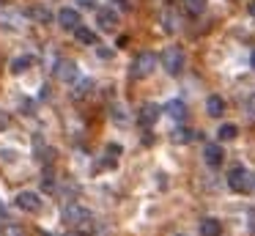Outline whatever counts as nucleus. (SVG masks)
Wrapping results in <instances>:
<instances>
[{"label":"nucleus","instance_id":"6e6552de","mask_svg":"<svg viewBox=\"0 0 255 236\" xmlns=\"http://www.w3.org/2000/svg\"><path fill=\"white\" fill-rule=\"evenodd\" d=\"M222 148H220V143H206L203 146V159H206V165H211V168H220L222 165Z\"/></svg>","mask_w":255,"mask_h":236},{"label":"nucleus","instance_id":"4468645a","mask_svg":"<svg viewBox=\"0 0 255 236\" xmlns=\"http://www.w3.org/2000/svg\"><path fill=\"white\" fill-rule=\"evenodd\" d=\"M206 113H209L211 118H220V115L225 113V102H222L220 96H209L206 99Z\"/></svg>","mask_w":255,"mask_h":236},{"label":"nucleus","instance_id":"412c9836","mask_svg":"<svg viewBox=\"0 0 255 236\" xmlns=\"http://www.w3.org/2000/svg\"><path fill=\"white\" fill-rule=\"evenodd\" d=\"M91 85H94L91 80H80V82H77V91H74V99H83L85 93L91 91Z\"/></svg>","mask_w":255,"mask_h":236},{"label":"nucleus","instance_id":"dca6fc26","mask_svg":"<svg viewBox=\"0 0 255 236\" xmlns=\"http://www.w3.org/2000/svg\"><path fill=\"white\" fill-rule=\"evenodd\" d=\"M195 135H198V132L187 129V126H178V129H173L170 140L173 143H189V140H195Z\"/></svg>","mask_w":255,"mask_h":236},{"label":"nucleus","instance_id":"6ab92c4d","mask_svg":"<svg viewBox=\"0 0 255 236\" xmlns=\"http://www.w3.org/2000/svg\"><path fill=\"white\" fill-rule=\"evenodd\" d=\"M74 33H77V41H80V44H96V33L91 30V27H83V25H80Z\"/></svg>","mask_w":255,"mask_h":236},{"label":"nucleus","instance_id":"a211bd4d","mask_svg":"<svg viewBox=\"0 0 255 236\" xmlns=\"http://www.w3.org/2000/svg\"><path fill=\"white\" fill-rule=\"evenodd\" d=\"M236 135H239V126L236 124H222L220 132H217L220 140H236Z\"/></svg>","mask_w":255,"mask_h":236},{"label":"nucleus","instance_id":"1a4fd4ad","mask_svg":"<svg viewBox=\"0 0 255 236\" xmlns=\"http://www.w3.org/2000/svg\"><path fill=\"white\" fill-rule=\"evenodd\" d=\"M58 22H61L63 30H77L80 27V14L74 8H61L58 11Z\"/></svg>","mask_w":255,"mask_h":236},{"label":"nucleus","instance_id":"aec40b11","mask_svg":"<svg viewBox=\"0 0 255 236\" xmlns=\"http://www.w3.org/2000/svg\"><path fill=\"white\" fill-rule=\"evenodd\" d=\"M187 11H189L192 16L203 14V11H206V0H187Z\"/></svg>","mask_w":255,"mask_h":236},{"label":"nucleus","instance_id":"b1692460","mask_svg":"<svg viewBox=\"0 0 255 236\" xmlns=\"http://www.w3.org/2000/svg\"><path fill=\"white\" fill-rule=\"evenodd\" d=\"M116 5H118L121 11H129V8H132V3H129V0H116Z\"/></svg>","mask_w":255,"mask_h":236},{"label":"nucleus","instance_id":"7c9ffc66","mask_svg":"<svg viewBox=\"0 0 255 236\" xmlns=\"http://www.w3.org/2000/svg\"><path fill=\"white\" fill-rule=\"evenodd\" d=\"M250 63H253V69H255V52H253V58H250Z\"/></svg>","mask_w":255,"mask_h":236},{"label":"nucleus","instance_id":"2eb2a0df","mask_svg":"<svg viewBox=\"0 0 255 236\" xmlns=\"http://www.w3.org/2000/svg\"><path fill=\"white\" fill-rule=\"evenodd\" d=\"M28 16H30V19H36V22H41V25H47V22L52 19L50 8H44V5H30V8H28Z\"/></svg>","mask_w":255,"mask_h":236},{"label":"nucleus","instance_id":"f3484780","mask_svg":"<svg viewBox=\"0 0 255 236\" xmlns=\"http://www.w3.org/2000/svg\"><path fill=\"white\" fill-rule=\"evenodd\" d=\"M30 66H33V58H30V55L14 58V60H11V74H22V71H28Z\"/></svg>","mask_w":255,"mask_h":236},{"label":"nucleus","instance_id":"c756f323","mask_svg":"<svg viewBox=\"0 0 255 236\" xmlns=\"http://www.w3.org/2000/svg\"><path fill=\"white\" fill-rule=\"evenodd\" d=\"M0 217H6V203L0 201Z\"/></svg>","mask_w":255,"mask_h":236},{"label":"nucleus","instance_id":"f03ea898","mask_svg":"<svg viewBox=\"0 0 255 236\" xmlns=\"http://www.w3.org/2000/svg\"><path fill=\"white\" fill-rule=\"evenodd\" d=\"M61 220L66 225H72V228H77V225H85L91 220V212L85 206H80V203L69 201L66 206H63V212H61Z\"/></svg>","mask_w":255,"mask_h":236},{"label":"nucleus","instance_id":"4be33fe9","mask_svg":"<svg viewBox=\"0 0 255 236\" xmlns=\"http://www.w3.org/2000/svg\"><path fill=\"white\" fill-rule=\"evenodd\" d=\"M41 187H44L47 192H55V176H52V173H44V176H41Z\"/></svg>","mask_w":255,"mask_h":236},{"label":"nucleus","instance_id":"a878e982","mask_svg":"<svg viewBox=\"0 0 255 236\" xmlns=\"http://www.w3.org/2000/svg\"><path fill=\"white\" fill-rule=\"evenodd\" d=\"M6 126H8V115L0 113V129H6Z\"/></svg>","mask_w":255,"mask_h":236},{"label":"nucleus","instance_id":"bb28decb","mask_svg":"<svg viewBox=\"0 0 255 236\" xmlns=\"http://www.w3.org/2000/svg\"><path fill=\"white\" fill-rule=\"evenodd\" d=\"M99 58H113V49H105V47H102V49H99Z\"/></svg>","mask_w":255,"mask_h":236},{"label":"nucleus","instance_id":"393cba45","mask_svg":"<svg viewBox=\"0 0 255 236\" xmlns=\"http://www.w3.org/2000/svg\"><path fill=\"white\" fill-rule=\"evenodd\" d=\"M83 8H96V0H77Z\"/></svg>","mask_w":255,"mask_h":236},{"label":"nucleus","instance_id":"20e7f679","mask_svg":"<svg viewBox=\"0 0 255 236\" xmlns=\"http://www.w3.org/2000/svg\"><path fill=\"white\" fill-rule=\"evenodd\" d=\"M228 187H231L233 192H250L253 190V176L247 173V168L236 165V168L228 173Z\"/></svg>","mask_w":255,"mask_h":236},{"label":"nucleus","instance_id":"423d86ee","mask_svg":"<svg viewBox=\"0 0 255 236\" xmlns=\"http://www.w3.org/2000/svg\"><path fill=\"white\" fill-rule=\"evenodd\" d=\"M55 77L61 82L77 80V63H74V60H58V63H55Z\"/></svg>","mask_w":255,"mask_h":236},{"label":"nucleus","instance_id":"cd10ccee","mask_svg":"<svg viewBox=\"0 0 255 236\" xmlns=\"http://www.w3.org/2000/svg\"><path fill=\"white\" fill-rule=\"evenodd\" d=\"M107 154H121V146H116V143H113V146H107Z\"/></svg>","mask_w":255,"mask_h":236},{"label":"nucleus","instance_id":"f257e3e1","mask_svg":"<svg viewBox=\"0 0 255 236\" xmlns=\"http://www.w3.org/2000/svg\"><path fill=\"white\" fill-rule=\"evenodd\" d=\"M156 69V55L154 52H140L137 58L132 60V66H129V74L134 77V80H145V77H151Z\"/></svg>","mask_w":255,"mask_h":236},{"label":"nucleus","instance_id":"c85d7f7f","mask_svg":"<svg viewBox=\"0 0 255 236\" xmlns=\"http://www.w3.org/2000/svg\"><path fill=\"white\" fill-rule=\"evenodd\" d=\"M247 11H250V16H255V0H250V5H247Z\"/></svg>","mask_w":255,"mask_h":236},{"label":"nucleus","instance_id":"f8f14e48","mask_svg":"<svg viewBox=\"0 0 255 236\" xmlns=\"http://www.w3.org/2000/svg\"><path fill=\"white\" fill-rule=\"evenodd\" d=\"M162 25H165L167 33H176L178 27H181V16H178L173 8H165V14H162Z\"/></svg>","mask_w":255,"mask_h":236},{"label":"nucleus","instance_id":"9b49d317","mask_svg":"<svg viewBox=\"0 0 255 236\" xmlns=\"http://www.w3.org/2000/svg\"><path fill=\"white\" fill-rule=\"evenodd\" d=\"M165 113L170 115V118H176V121H184L187 118V104H184L181 99H173V102L165 104Z\"/></svg>","mask_w":255,"mask_h":236},{"label":"nucleus","instance_id":"0eeeda50","mask_svg":"<svg viewBox=\"0 0 255 236\" xmlns=\"http://www.w3.org/2000/svg\"><path fill=\"white\" fill-rule=\"evenodd\" d=\"M159 113L162 110L156 107V104H143V107H140V115H137V121H140V126H145V129H151V126L156 124V121H159Z\"/></svg>","mask_w":255,"mask_h":236},{"label":"nucleus","instance_id":"9d476101","mask_svg":"<svg viewBox=\"0 0 255 236\" xmlns=\"http://www.w3.org/2000/svg\"><path fill=\"white\" fill-rule=\"evenodd\" d=\"M96 22H99L102 30H113V27L118 25V11H116V8H99Z\"/></svg>","mask_w":255,"mask_h":236},{"label":"nucleus","instance_id":"39448f33","mask_svg":"<svg viewBox=\"0 0 255 236\" xmlns=\"http://www.w3.org/2000/svg\"><path fill=\"white\" fill-rule=\"evenodd\" d=\"M14 203H17V209H19V212H25V214H39L41 206H44L36 192H19V195L14 198Z\"/></svg>","mask_w":255,"mask_h":236},{"label":"nucleus","instance_id":"ddd939ff","mask_svg":"<svg viewBox=\"0 0 255 236\" xmlns=\"http://www.w3.org/2000/svg\"><path fill=\"white\" fill-rule=\"evenodd\" d=\"M222 234V225H220V220H214V217H206L203 223H200V236H220Z\"/></svg>","mask_w":255,"mask_h":236},{"label":"nucleus","instance_id":"5701e85b","mask_svg":"<svg viewBox=\"0 0 255 236\" xmlns=\"http://www.w3.org/2000/svg\"><path fill=\"white\" fill-rule=\"evenodd\" d=\"M247 113H250V118H255V96L247 99Z\"/></svg>","mask_w":255,"mask_h":236},{"label":"nucleus","instance_id":"7ed1b4c3","mask_svg":"<svg viewBox=\"0 0 255 236\" xmlns=\"http://www.w3.org/2000/svg\"><path fill=\"white\" fill-rule=\"evenodd\" d=\"M162 66H165L167 74H181L184 71V49L181 47H167L165 52H162Z\"/></svg>","mask_w":255,"mask_h":236}]
</instances>
